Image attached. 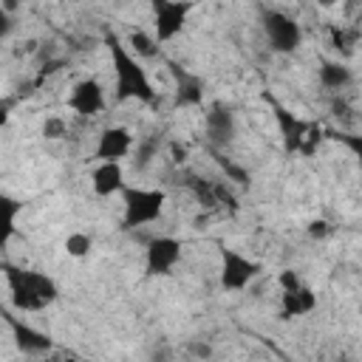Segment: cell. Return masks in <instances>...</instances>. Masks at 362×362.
<instances>
[{"mask_svg":"<svg viewBox=\"0 0 362 362\" xmlns=\"http://www.w3.org/2000/svg\"><path fill=\"white\" fill-rule=\"evenodd\" d=\"M105 45H107L110 68H113V99L153 105L158 99V93H156V85H153L144 62L139 57H133V51L116 31H105Z\"/></svg>","mask_w":362,"mask_h":362,"instance_id":"cell-1","label":"cell"},{"mask_svg":"<svg viewBox=\"0 0 362 362\" xmlns=\"http://www.w3.org/2000/svg\"><path fill=\"white\" fill-rule=\"evenodd\" d=\"M3 277H6L11 305L20 308V311H42L59 297V288H57L54 277H48L45 272L3 263Z\"/></svg>","mask_w":362,"mask_h":362,"instance_id":"cell-2","label":"cell"},{"mask_svg":"<svg viewBox=\"0 0 362 362\" xmlns=\"http://www.w3.org/2000/svg\"><path fill=\"white\" fill-rule=\"evenodd\" d=\"M269 107H272V116L277 122V133H280V141H283V150L286 156H311L320 144V127L308 119H300L297 113H291L288 107H283L277 99H269Z\"/></svg>","mask_w":362,"mask_h":362,"instance_id":"cell-3","label":"cell"},{"mask_svg":"<svg viewBox=\"0 0 362 362\" xmlns=\"http://www.w3.org/2000/svg\"><path fill=\"white\" fill-rule=\"evenodd\" d=\"M167 192L158 187H127L122 192V223L124 229L150 226L164 215Z\"/></svg>","mask_w":362,"mask_h":362,"instance_id":"cell-4","label":"cell"},{"mask_svg":"<svg viewBox=\"0 0 362 362\" xmlns=\"http://www.w3.org/2000/svg\"><path fill=\"white\" fill-rule=\"evenodd\" d=\"M260 28L274 54H294L303 45V25L280 8H260Z\"/></svg>","mask_w":362,"mask_h":362,"instance_id":"cell-5","label":"cell"},{"mask_svg":"<svg viewBox=\"0 0 362 362\" xmlns=\"http://www.w3.org/2000/svg\"><path fill=\"white\" fill-rule=\"evenodd\" d=\"M263 274V263L243 255L240 249L223 246L221 249V269H218V283L223 291H243L249 288L257 277Z\"/></svg>","mask_w":362,"mask_h":362,"instance_id":"cell-6","label":"cell"},{"mask_svg":"<svg viewBox=\"0 0 362 362\" xmlns=\"http://www.w3.org/2000/svg\"><path fill=\"white\" fill-rule=\"evenodd\" d=\"M235 133H238V116H235L232 105H226V102H209L204 107V136H206L209 147L215 153H221L223 147L232 144Z\"/></svg>","mask_w":362,"mask_h":362,"instance_id":"cell-7","label":"cell"},{"mask_svg":"<svg viewBox=\"0 0 362 362\" xmlns=\"http://www.w3.org/2000/svg\"><path fill=\"white\" fill-rule=\"evenodd\" d=\"M136 141H139V139L133 136L130 127H124V124H107V127H102L99 136H96L93 161H96V164H102V161H116V164H122L127 156H133Z\"/></svg>","mask_w":362,"mask_h":362,"instance_id":"cell-8","label":"cell"},{"mask_svg":"<svg viewBox=\"0 0 362 362\" xmlns=\"http://www.w3.org/2000/svg\"><path fill=\"white\" fill-rule=\"evenodd\" d=\"M189 11H192V3H178V0L153 3V37L158 40V45L175 40L184 31Z\"/></svg>","mask_w":362,"mask_h":362,"instance_id":"cell-9","label":"cell"},{"mask_svg":"<svg viewBox=\"0 0 362 362\" xmlns=\"http://www.w3.org/2000/svg\"><path fill=\"white\" fill-rule=\"evenodd\" d=\"M181 240L173 235H156L144 246V269L153 277H167L181 263Z\"/></svg>","mask_w":362,"mask_h":362,"instance_id":"cell-10","label":"cell"},{"mask_svg":"<svg viewBox=\"0 0 362 362\" xmlns=\"http://www.w3.org/2000/svg\"><path fill=\"white\" fill-rule=\"evenodd\" d=\"M107 105V96H105V88L96 76H82L71 85V93H68V107L82 116V119H93L105 110Z\"/></svg>","mask_w":362,"mask_h":362,"instance_id":"cell-11","label":"cell"},{"mask_svg":"<svg viewBox=\"0 0 362 362\" xmlns=\"http://www.w3.org/2000/svg\"><path fill=\"white\" fill-rule=\"evenodd\" d=\"M130 184L124 181V167L116 161H102L90 170V189L96 198H110V195H122Z\"/></svg>","mask_w":362,"mask_h":362,"instance_id":"cell-12","label":"cell"},{"mask_svg":"<svg viewBox=\"0 0 362 362\" xmlns=\"http://www.w3.org/2000/svg\"><path fill=\"white\" fill-rule=\"evenodd\" d=\"M6 322H8V328H11L14 345H17L23 354L42 356V354H48V351L54 348V342H51V337H48L45 331H40V328H34V325H28V322H23V320L11 317V314L6 317Z\"/></svg>","mask_w":362,"mask_h":362,"instance_id":"cell-13","label":"cell"},{"mask_svg":"<svg viewBox=\"0 0 362 362\" xmlns=\"http://www.w3.org/2000/svg\"><path fill=\"white\" fill-rule=\"evenodd\" d=\"M317 308V294L311 291V286H297L294 291H280V317L283 320H297V317H308Z\"/></svg>","mask_w":362,"mask_h":362,"instance_id":"cell-14","label":"cell"},{"mask_svg":"<svg viewBox=\"0 0 362 362\" xmlns=\"http://www.w3.org/2000/svg\"><path fill=\"white\" fill-rule=\"evenodd\" d=\"M317 79H320V85L325 88V90H331V93H342V90H348L351 85H354V71L342 62V59H322L320 62V68H317Z\"/></svg>","mask_w":362,"mask_h":362,"instance_id":"cell-15","label":"cell"},{"mask_svg":"<svg viewBox=\"0 0 362 362\" xmlns=\"http://www.w3.org/2000/svg\"><path fill=\"white\" fill-rule=\"evenodd\" d=\"M204 102V82L189 71H175V105L195 107Z\"/></svg>","mask_w":362,"mask_h":362,"instance_id":"cell-16","label":"cell"},{"mask_svg":"<svg viewBox=\"0 0 362 362\" xmlns=\"http://www.w3.org/2000/svg\"><path fill=\"white\" fill-rule=\"evenodd\" d=\"M124 42L133 51V57H139V59H153L158 54V48H161L158 40L153 37V31H144V28H133Z\"/></svg>","mask_w":362,"mask_h":362,"instance_id":"cell-17","label":"cell"},{"mask_svg":"<svg viewBox=\"0 0 362 362\" xmlns=\"http://www.w3.org/2000/svg\"><path fill=\"white\" fill-rule=\"evenodd\" d=\"M65 252H68V257H74V260H82V257H88L90 255V249H93V238L88 235V232H82V229H76V232H68L65 235Z\"/></svg>","mask_w":362,"mask_h":362,"instance_id":"cell-18","label":"cell"},{"mask_svg":"<svg viewBox=\"0 0 362 362\" xmlns=\"http://www.w3.org/2000/svg\"><path fill=\"white\" fill-rule=\"evenodd\" d=\"M354 42H356V28L339 23L331 28V45L339 51V54H351L354 51Z\"/></svg>","mask_w":362,"mask_h":362,"instance_id":"cell-19","label":"cell"},{"mask_svg":"<svg viewBox=\"0 0 362 362\" xmlns=\"http://www.w3.org/2000/svg\"><path fill=\"white\" fill-rule=\"evenodd\" d=\"M351 156H354V161H356V167L362 170V133H337L334 136Z\"/></svg>","mask_w":362,"mask_h":362,"instance_id":"cell-20","label":"cell"},{"mask_svg":"<svg viewBox=\"0 0 362 362\" xmlns=\"http://www.w3.org/2000/svg\"><path fill=\"white\" fill-rule=\"evenodd\" d=\"M0 206H3V212H6V235H11L14 226H17V212L23 209V204L14 201L11 195H3V198H0Z\"/></svg>","mask_w":362,"mask_h":362,"instance_id":"cell-21","label":"cell"},{"mask_svg":"<svg viewBox=\"0 0 362 362\" xmlns=\"http://www.w3.org/2000/svg\"><path fill=\"white\" fill-rule=\"evenodd\" d=\"M42 136L45 139H62V136H68V122L62 116H48L42 122Z\"/></svg>","mask_w":362,"mask_h":362,"instance_id":"cell-22","label":"cell"},{"mask_svg":"<svg viewBox=\"0 0 362 362\" xmlns=\"http://www.w3.org/2000/svg\"><path fill=\"white\" fill-rule=\"evenodd\" d=\"M305 232H308V238H314V240H325V238L334 232V226H331L325 218H314V221H308Z\"/></svg>","mask_w":362,"mask_h":362,"instance_id":"cell-23","label":"cell"},{"mask_svg":"<svg viewBox=\"0 0 362 362\" xmlns=\"http://www.w3.org/2000/svg\"><path fill=\"white\" fill-rule=\"evenodd\" d=\"M277 286H280V291H294L297 286H303V277L294 269H283L277 274Z\"/></svg>","mask_w":362,"mask_h":362,"instance_id":"cell-24","label":"cell"},{"mask_svg":"<svg viewBox=\"0 0 362 362\" xmlns=\"http://www.w3.org/2000/svg\"><path fill=\"white\" fill-rule=\"evenodd\" d=\"M192 351H195V354H198L201 359H206V356L212 354V348H209L206 342H192Z\"/></svg>","mask_w":362,"mask_h":362,"instance_id":"cell-25","label":"cell"},{"mask_svg":"<svg viewBox=\"0 0 362 362\" xmlns=\"http://www.w3.org/2000/svg\"><path fill=\"white\" fill-rule=\"evenodd\" d=\"M59 362H79V359H76V356H62Z\"/></svg>","mask_w":362,"mask_h":362,"instance_id":"cell-26","label":"cell"}]
</instances>
